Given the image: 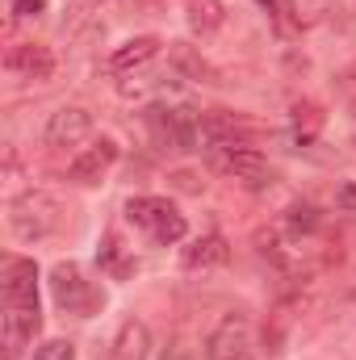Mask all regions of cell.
<instances>
[{"label": "cell", "mask_w": 356, "mask_h": 360, "mask_svg": "<svg viewBox=\"0 0 356 360\" xmlns=\"http://www.w3.org/2000/svg\"><path fill=\"white\" fill-rule=\"evenodd\" d=\"M151 139L168 151H197L205 139H201V113L193 105H151L143 113Z\"/></svg>", "instance_id": "cell-1"}, {"label": "cell", "mask_w": 356, "mask_h": 360, "mask_svg": "<svg viewBox=\"0 0 356 360\" xmlns=\"http://www.w3.org/2000/svg\"><path fill=\"white\" fill-rule=\"evenodd\" d=\"M126 222L130 226H139V231H147L155 243H180L184 235H189V222H184V214H180L177 205L168 201V197H130L126 201Z\"/></svg>", "instance_id": "cell-2"}, {"label": "cell", "mask_w": 356, "mask_h": 360, "mask_svg": "<svg viewBox=\"0 0 356 360\" xmlns=\"http://www.w3.org/2000/svg\"><path fill=\"white\" fill-rule=\"evenodd\" d=\"M59 222H63V205L51 193H42V188H25L8 205V226L21 239H46V235L59 231Z\"/></svg>", "instance_id": "cell-3"}, {"label": "cell", "mask_w": 356, "mask_h": 360, "mask_svg": "<svg viewBox=\"0 0 356 360\" xmlns=\"http://www.w3.org/2000/svg\"><path fill=\"white\" fill-rule=\"evenodd\" d=\"M51 293H55V302L68 310V314H80V319H89L92 310H96V293H92V285L84 281V272L76 269L72 260H63V264H55L51 269Z\"/></svg>", "instance_id": "cell-4"}, {"label": "cell", "mask_w": 356, "mask_h": 360, "mask_svg": "<svg viewBox=\"0 0 356 360\" xmlns=\"http://www.w3.org/2000/svg\"><path fill=\"white\" fill-rule=\"evenodd\" d=\"M252 352V319L243 310H231L205 340V356L210 360H248Z\"/></svg>", "instance_id": "cell-5"}, {"label": "cell", "mask_w": 356, "mask_h": 360, "mask_svg": "<svg viewBox=\"0 0 356 360\" xmlns=\"http://www.w3.org/2000/svg\"><path fill=\"white\" fill-rule=\"evenodd\" d=\"M214 155V164L227 172V176H235L239 184H248V188H268L272 184V168H268V160L248 143V147H218V151H210Z\"/></svg>", "instance_id": "cell-6"}, {"label": "cell", "mask_w": 356, "mask_h": 360, "mask_svg": "<svg viewBox=\"0 0 356 360\" xmlns=\"http://www.w3.org/2000/svg\"><path fill=\"white\" fill-rule=\"evenodd\" d=\"M38 327H42L38 306H4V314H0V348H4V360L21 356L30 348V340L38 335Z\"/></svg>", "instance_id": "cell-7"}, {"label": "cell", "mask_w": 356, "mask_h": 360, "mask_svg": "<svg viewBox=\"0 0 356 360\" xmlns=\"http://www.w3.org/2000/svg\"><path fill=\"white\" fill-rule=\"evenodd\" d=\"M0 297L4 306H38V264L25 256H8L0 272Z\"/></svg>", "instance_id": "cell-8"}, {"label": "cell", "mask_w": 356, "mask_h": 360, "mask_svg": "<svg viewBox=\"0 0 356 360\" xmlns=\"http://www.w3.org/2000/svg\"><path fill=\"white\" fill-rule=\"evenodd\" d=\"M4 68H8L13 76H21V80L42 84V80L55 76V51L42 46V42H17V46H8V55H4Z\"/></svg>", "instance_id": "cell-9"}, {"label": "cell", "mask_w": 356, "mask_h": 360, "mask_svg": "<svg viewBox=\"0 0 356 360\" xmlns=\"http://www.w3.org/2000/svg\"><path fill=\"white\" fill-rule=\"evenodd\" d=\"M89 134H92V113L80 109V105H63L46 122V143L51 147H80Z\"/></svg>", "instance_id": "cell-10"}, {"label": "cell", "mask_w": 356, "mask_h": 360, "mask_svg": "<svg viewBox=\"0 0 356 360\" xmlns=\"http://www.w3.org/2000/svg\"><path fill=\"white\" fill-rule=\"evenodd\" d=\"M113 164H117V143H113V139H96L89 151H80V155L68 164V180H76V184H96Z\"/></svg>", "instance_id": "cell-11"}, {"label": "cell", "mask_w": 356, "mask_h": 360, "mask_svg": "<svg viewBox=\"0 0 356 360\" xmlns=\"http://www.w3.org/2000/svg\"><path fill=\"white\" fill-rule=\"evenodd\" d=\"M231 260V248H227V239L222 235H201V239H193L189 248H180V264L189 272H205V269H222Z\"/></svg>", "instance_id": "cell-12"}, {"label": "cell", "mask_w": 356, "mask_h": 360, "mask_svg": "<svg viewBox=\"0 0 356 360\" xmlns=\"http://www.w3.org/2000/svg\"><path fill=\"white\" fill-rule=\"evenodd\" d=\"M160 38H151V34H139V38H130V42H122V46H113V55H109V68L113 72H134V68H143V63H151L155 55H160Z\"/></svg>", "instance_id": "cell-13"}, {"label": "cell", "mask_w": 356, "mask_h": 360, "mask_svg": "<svg viewBox=\"0 0 356 360\" xmlns=\"http://www.w3.org/2000/svg\"><path fill=\"white\" fill-rule=\"evenodd\" d=\"M147 352H151V331H147V323L126 319V323L117 327V340H113V360H147Z\"/></svg>", "instance_id": "cell-14"}, {"label": "cell", "mask_w": 356, "mask_h": 360, "mask_svg": "<svg viewBox=\"0 0 356 360\" xmlns=\"http://www.w3.org/2000/svg\"><path fill=\"white\" fill-rule=\"evenodd\" d=\"M184 8H189V25H193V34H218L222 30V21H227V8H222V0H184Z\"/></svg>", "instance_id": "cell-15"}, {"label": "cell", "mask_w": 356, "mask_h": 360, "mask_svg": "<svg viewBox=\"0 0 356 360\" xmlns=\"http://www.w3.org/2000/svg\"><path fill=\"white\" fill-rule=\"evenodd\" d=\"M168 59H172V68H177L180 76H189V80H205V84H218V72L193 51V46H184V42H172V51H168Z\"/></svg>", "instance_id": "cell-16"}, {"label": "cell", "mask_w": 356, "mask_h": 360, "mask_svg": "<svg viewBox=\"0 0 356 360\" xmlns=\"http://www.w3.org/2000/svg\"><path fill=\"white\" fill-rule=\"evenodd\" d=\"M293 130H298L302 143H310V139L323 130V109H319L314 101H298V105H293Z\"/></svg>", "instance_id": "cell-17"}, {"label": "cell", "mask_w": 356, "mask_h": 360, "mask_svg": "<svg viewBox=\"0 0 356 360\" xmlns=\"http://www.w3.org/2000/svg\"><path fill=\"white\" fill-rule=\"evenodd\" d=\"M319 226V214H314V205H306V201H293L289 205V231L293 235H310Z\"/></svg>", "instance_id": "cell-18"}, {"label": "cell", "mask_w": 356, "mask_h": 360, "mask_svg": "<svg viewBox=\"0 0 356 360\" xmlns=\"http://www.w3.org/2000/svg\"><path fill=\"white\" fill-rule=\"evenodd\" d=\"M34 360H76V344H68V340H46Z\"/></svg>", "instance_id": "cell-19"}, {"label": "cell", "mask_w": 356, "mask_h": 360, "mask_svg": "<svg viewBox=\"0 0 356 360\" xmlns=\"http://www.w3.org/2000/svg\"><path fill=\"white\" fill-rule=\"evenodd\" d=\"M336 210H344V214H356V184H340L336 188Z\"/></svg>", "instance_id": "cell-20"}, {"label": "cell", "mask_w": 356, "mask_h": 360, "mask_svg": "<svg viewBox=\"0 0 356 360\" xmlns=\"http://www.w3.org/2000/svg\"><path fill=\"white\" fill-rule=\"evenodd\" d=\"M8 4H13L17 17H38V13H46V0H8Z\"/></svg>", "instance_id": "cell-21"}, {"label": "cell", "mask_w": 356, "mask_h": 360, "mask_svg": "<svg viewBox=\"0 0 356 360\" xmlns=\"http://www.w3.org/2000/svg\"><path fill=\"white\" fill-rule=\"evenodd\" d=\"M352 306H356V293H352Z\"/></svg>", "instance_id": "cell-22"}]
</instances>
